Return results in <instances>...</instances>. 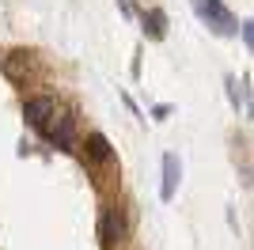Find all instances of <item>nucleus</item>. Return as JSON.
I'll use <instances>...</instances> for the list:
<instances>
[{
	"instance_id": "6e6552de",
	"label": "nucleus",
	"mask_w": 254,
	"mask_h": 250,
	"mask_svg": "<svg viewBox=\"0 0 254 250\" xmlns=\"http://www.w3.org/2000/svg\"><path fill=\"white\" fill-rule=\"evenodd\" d=\"M228 95H232L235 110H239V106H247V91H239V87H235V80H232V76H228Z\"/></svg>"
},
{
	"instance_id": "39448f33",
	"label": "nucleus",
	"mask_w": 254,
	"mask_h": 250,
	"mask_svg": "<svg viewBox=\"0 0 254 250\" xmlns=\"http://www.w3.org/2000/svg\"><path fill=\"white\" fill-rule=\"evenodd\" d=\"M179 175H182L179 156H175V152H167V156H163V186H159V197H163V201L175 197V189H179Z\"/></svg>"
},
{
	"instance_id": "9d476101",
	"label": "nucleus",
	"mask_w": 254,
	"mask_h": 250,
	"mask_svg": "<svg viewBox=\"0 0 254 250\" xmlns=\"http://www.w3.org/2000/svg\"><path fill=\"white\" fill-rule=\"evenodd\" d=\"M152 118H156V122H167V118H171V106H167V103H159L156 110H152Z\"/></svg>"
},
{
	"instance_id": "0eeeda50",
	"label": "nucleus",
	"mask_w": 254,
	"mask_h": 250,
	"mask_svg": "<svg viewBox=\"0 0 254 250\" xmlns=\"http://www.w3.org/2000/svg\"><path fill=\"white\" fill-rule=\"evenodd\" d=\"M144 34H148L152 42H159V38H167V15H163V11L159 8H152V11H144Z\"/></svg>"
},
{
	"instance_id": "7ed1b4c3",
	"label": "nucleus",
	"mask_w": 254,
	"mask_h": 250,
	"mask_svg": "<svg viewBox=\"0 0 254 250\" xmlns=\"http://www.w3.org/2000/svg\"><path fill=\"white\" fill-rule=\"evenodd\" d=\"M122 239H126V216H122L114 205H106L103 212H99V247L114 250Z\"/></svg>"
},
{
	"instance_id": "f03ea898",
	"label": "nucleus",
	"mask_w": 254,
	"mask_h": 250,
	"mask_svg": "<svg viewBox=\"0 0 254 250\" xmlns=\"http://www.w3.org/2000/svg\"><path fill=\"white\" fill-rule=\"evenodd\" d=\"M57 99H50V95H38V99H27V106H23V118H27V125L31 129H38V133H50L53 118H57Z\"/></svg>"
},
{
	"instance_id": "20e7f679",
	"label": "nucleus",
	"mask_w": 254,
	"mask_h": 250,
	"mask_svg": "<svg viewBox=\"0 0 254 250\" xmlns=\"http://www.w3.org/2000/svg\"><path fill=\"white\" fill-rule=\"evenodd\" d=\"M46 136H50V144H57L61 152H72V118L57 110V118H53V125H50Z\"/></svg>"
},
{
	"instance_id": "1a4fd4ad",
	"label": "nucleus",
	"mask_w": 254,
	"mask_h": 250,
	"mask_svg": "<svg viewBox=\"0 0 254 250\" xmlns=\"http://www.w3.org/2000/svg\"><path fill=\"white\" fill-rule=\"evenodd\" d=\"M239 34H243V46L251 50V46H254V23H251V19H243V23H239Z\"/></svg>"
},
{
	"instance_id": "423d86ee",
	"label": "nucleus",
	"mask_w": 254,
	"mask_h": 250,
	"mask_svg": "<svg viewBox=\"0 0 254 250\" xmlns=\"http://www.w3.org/2000/svg\"><path fill=\"white\" fill-rule=\"evenodd\" d=\"M84 148H87V159H95V163H106V159L114 156V148H110V140L103 133H87Z\"/></svg>"
},
{
	"instance_id": "f257e3e1",
	"label": "nucleus",
	"mask_w": 254,
	"mask_h": 250,
	"mask_svg": "<svg viewBox=\"0 0 254 250\" xmlns=\"http://www.w3.org/2000/svg\"><path fill=\"white\" fill-rule=\"evenodd\" d=\"M193 11H197V19L209 27L212 34H235L239 31V23L228 8H224V0H190Z\"/></svg>"
}]
</instances>
